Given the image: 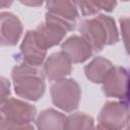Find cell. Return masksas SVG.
Listing matches in <instances>:
<instances>
[{
  "label": "cell",
  "mask_w": 130,
  "mask_h": 130,
  "mask_svg": "<svg viewBox=\"0 0 130 130\" xmlns=\"http://www.w3.org/2000/svg\"><path fill=\"white\" fill-rule=\"evenodd\" d=\"M73 2L83 16H91L100 11L93 0H73Z\"/></svg>",
  "instance_id": "16"
},
{
  "label": "cell",
  "mask_w": 130,
  "mask_h": 130,
  "mask_svg": "<svg viewBox=\"0 0 130 130\" xmlns=\"http://www.w3.org/2000/svg\"><path fill=\"white\" fill-rule=\"evenodd\" d=\"M47 50L39 44L35 30H27L19 47V53L15 56L16 59L22 64L40 67L45 62Z\"/></svg>",
  "instance_id": "7"
},
{
  "label": "cell",
  "mask_w": 130,
  "mask_h": 130,
  "mask_svg": "<svg viewBox=\"0 0 130 130\" xmlns=\"http://www.w3.org/2000/svg\"><path fill=\"white\" fill-rule=\"evenodd\" d=\"M94 128L93 118L85 113L76 112L67 116L65 129H92Z\"/></svg>",
  "instance_id": "15"
},
{
  "label": "cell",
  "mask_w": 130,
  "mask_h": 130,
  "mask_svg": "<svg viewBox=\"0 0 130 130\" xmlns=\"http://www.w3.org/2000/svg\"><path fill=\"white\" fill-rule=\"evenodd\" d=\"M122 1H129V0H122Z\"/></svg>",
  "instance_id": "24"
},
{
  "label": "cell",
  "mask_w": 130,
  "mask_h": 130,
  "mask_svg": "<svg viewBox=\"0 0 130 130\" xmlns=\"http://www.w3.org/2000/svg\"><path fill=\"white\" fill-rule=\"evenodd\" d=\"M0 35L2 46H15L22 35V24L20 19L11 12H1Z\"/></svg>",
  "instance_id": "11"
},
{
  "label": "cell",
  "mask_w": 130,
  "mask_h": 130,
  "mask_svg": "<svg viewBox=\"0 0 130 130\" xmlns=\"http://www.w3.org/2000/svg\"><path fill=\"white\" fill-rule=\"evenodd\" d=\"M67 116L54 110L46 109L37 117V128L41 130H62L66 127Z\"/></svg>",
  "instance_id": "13"
},
{
  "label": "cell",
  "mask_w": 130,
  "mask_h": 130,
  "mask_svg": "<svg viewBox=\"0 0 130 130\" xmlns=\"http://www.w3.org/2000/svg\"><path fill=\"white\" fill-rule=\"evenodd\" d=\"M72 71V62L63 52L51 54L44 62V73L50 80L65 78Z\"/></svg>",
  "instance_id": "12"
},
{
  "label": "cell",
  "mask_w": 130,
  "mask_h": 130,
  "mask_svg": "<svg viewBox=\"0 0 130 130\" xmlns=\"http://www.w3.org/2000/svg\"><path fill=\"white\" fill-rule=\"evenodd\" d=\"M21 4L29 7H39L41 6L46 0H18Z\"/></svg>",
  "instance_id": "20"
},
{
  "label": "cell",
  "mask_w": 130,
  "mask_h": 130,
  "mask_svg": "<svg viewBox=\"0 0 130 130\" xmlns=\"http://www.w3.org/2000/svg\"><path fill=\"white\" fill-rule=\"evenodd\" d=\"M10 94V83L5 77H1V103L6 101Z\"/></svg>",
  "instance_id": "19"
},
{
  "label": "cell",
  "mask_w": 130,
  "mask_h": 130,
  "mask_svg": "<svg viewBox=\"0 0 130 130\" xmlns=\"http://www.w3.org/2000/svg\"><path fill=\"white\" fill-rule=\"evenodd\" d=\"M126 128H127V129H130V124H128V126H127Z\"/></svg>",
  "instance_id": "23"
},
{
  "label": "cell",
  "mask_w": 130,
  "mask_h": 130,
  "mask_svg": "<svg viewBox=\"0 0 130 130\" xmlns=\"http://www.w3.org/2000/svg\"><path fill=\"white\" fill-rule=\"evenodd\" d=\"M47 15L64 22L69 30H73L78 17V9L73 0H46Z\"/></svg>",
  "instance_id": "9"
},
{
  "label": "cell",
  "mask_w": 130,
  "mask_h": 130,
  "mask_svg": "<svg viewBox=\"0 0 130 130\" xmlns=\"http://www.w3.org/2000/svg\"><path fill=\"white\" fill-rule=\"evenodd\" d=\"M93 2L100 10L106 12H112L117 5V0H93Z\"/></svg>",
  "instance_id": "18"
},
{
  "label": "cell",
  "mask_w": 130,
  "mask_h": 130,
  "mask_svg": "<svg viewBox=\"0 0 130 130\" xmlns=\"http://www.w3.org/2000/svg\"><path fill=\"white\" fill-rule=\"evenodd\" d=\"M128 83V71L121 66H113L102 82L103 92L109 98L124 99Z\"/></svg>",
  "instance_id": "8"
},
{
  "label": "cell",
  "mask_w": 130,
  "mask_h": 130,
  "mask_svg": "<svg viewBox=\"0 0 130 130\" xmlns=\"http://www.w3.org/2000/svg\"><path fill=\"white\" fill-rule=\"evenodd\" d=\"M45 76L39 67L22 63L15 65L11 71L15 93L23 100L39 101L46 90Z\"/></svg>",
  "instance_id": "2"
},
{
  "label": "cell",
  "mask_w": 130,
  "mask_h": 130,
  "mask_svg": "<svg viewBox=\"0 0 130 130\" xmlns=\"http://www.w3.org/2000/svg\"><path fill=\"white\" fill-rule=\"evenodd\" d=\"M78 29L95 52L102 51L105 46L115 45L119 41V31L115 19L106 14L83 19Z\"/></svg>",
  "instance_id": "1"
},
{
  "label": "cell",
  "mask_w": 130,
  "mask_h": 130,
  "mask_svg": "<svg viewBox=\"0 0 130 130\" xmlns=\"http://www.w3.org/2000/svg\"><path fill=\"white\" fill-rule=\"evenodd\" d=\"M61 52L72 63H83L91 57L93 49L82 36L73 35L62 43Z\"/></svg>",
  "instance_id": "10"
},
{
  "label": "cell",
  "mask_w": 130,
  "mask_h": 130,
  "mask_svg": "<svg viewBox=\"0 0 130 130\" xmlns=\"http://www.w3.org/2000/svg\"><path fill=\"white\" fill-rule=\"evenodd\" d=\"M122 40L124 43V47L126 50V53L130 55V17L123 16L119 19Z\"/></svg>",
  "instance_id": "17"
},
{
  "label": "cell",
  "mask_w": 130,
  "mask_h": 130,
  "mask_svg": "<svg viewBox=\"0 0 130 130\" xmlns=\"http://www.w3.org/2000/svg\"><path fill=\"white\" fill-rule=\"evenodd\" d=\"M37 118L35 106L14 98H8L1 103L0 130L34 129L32 122Z\"/></svg>",
  "instance_id": "3"
},
{
  "label": "cell",
  "mask_w": 130,
  "mask_h": 130,
  "mask_svg": "<svg viewBox=\"0 0 130 130\" xmlns=\"http://www.w3.org/2000/svg\"><path fill=\"white\" fill-rule=\"evenodd\" d=\"M13 3V0H1V8H8L11 6V4Z\"/></svg>",
  "instance_id": "22"
},
{
  "label": "cell",
  "mask_w": 130,
  "mask_h": 130,
  "mask_svg": "<svg viewBox=\"0 0 130 130\" xmlns=\"http://www.w3.org/2000/svg\"><path fill=\"white\" fill-rule=\"evenodd\" d=\"M98 128L115 130L126 128L130 123V109L124 102H106L98 116Z\"/></svg>",
  "instance_id": "5"
},
{
  "label": "cell",
  "mask_w": 130,
  "mask_h": 130,
  "mask_svg": "<svg viewBox=\"0 0 130 130\" xmlns=\"http://www.w3.org/2000/svg\"><path fill=\"white\" fill-rule=\"evenodd\" d=\"M123 102L127 104L130 108V70L128 71V83H127V90L125 93V96L123 99Z\"/></svg>",
  "instance_id": "21"
},
{
  "label": "cell",
  "mask_w": 130,
  "mask_h": 130,
  "mask_svg": "<svg viewBox=\"0 0 130 130\" xmlns=\"http://www.w3.org/2000/svg\"><path fill=\"white\" fill-rule=\"evenodd\" d=\"M113 66V63L109 59L99 56L84 67V74L92 83H102Z\"/></svg>",
  "instance_id": "14"
},
{
  "label": "cell",
  "mask_w": 130,
  "mask_h": 130,
  "mask_svg": "<svg viewBox=\"0 0 130 130\" xmlns=\"http://www.w3.org/2000/svg\"><path fill=\"white\" fill-rule=\"evenodd\" d=\"M67 31H70L68 26L59 19L50 15H45V21L40 23L35 29L36 38L39 44L46 50L59 45Z\"/></svg>",
  "instance_id": "6"
},
{
  "label": "cell",
  "mask_w": 130,
  "mask_h": 130,
  "mask_svg": "<svg viewBox=\"0 0 130 130\" xmlns=\"http://www.w3.org/2000/svg\"><path fill=\"white\" fill-rule=\"evenodd\" d=\"M50 92L54 106L64 112H73L79 106L81 89L74 79L61 78L55 80L51 85Z\"/></svg>",
  "instance_id": "4"
}]
</instances>
